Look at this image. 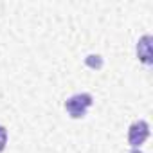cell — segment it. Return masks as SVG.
<instances>
[{
    "mask_svg": "<svg viewBox=\"0 0 153 153\" xmlns=\"http://www.w3.org/2000/svg\"><path fill=\"white\" fill-rule=\"evenodd\" d=\"M92 105H94V97L87 92H81V94L70 96L65 101V110L72 119H81V117L87 115V112Z\"/></svg>",
    "mask_w": 153,
    "mask_h": 153,
    "instance_id": "obj_1",
    "label": "cell"
},
{
    "mask_svg": "<svg viewBox=\"0 0 153 153\" xmlns=\"http://www.w3.org/2000/svg\"><path fill=\"white\" fill-rule=\"evenodd\" d=\"M149 137V124L146 121H135L128 130V144L131 148H140Z\"/></svg>",
    "mask_w": 153,
    "mask_h": 153,
    "instance_id": "obj_2",
    "label": "cell"
},
{
    "mask_svg": "<svg viewBox=\"0 0 153 153\" xmlns=\"http://www.w3.org/2000/svg\"><path fill=\"white\" fill-rule=\"evenodd\" d=\"M137 58L144 65H151V36L144 34L137 42Z\"/></svg>",
    "mask_w": 153,
    "mask_h": 153,
    "instance_id": "obj_3",
    "label": "cell"
},
{
    "mask_svg": "<svg viewBox=\"0 0 153 153\" xmlns=\"http://www.w3.org/2000/svg\"><path fill=\"white\" fill-rule=\"evenodd\" d=\"M6 144H7V130L0 124V153L6 149Z\"/></svg>",
    "mask_w": 153,
    "mask_h": 153,
    "instance_id": "obj_4",
    "label": "cell"
}]
</instances>
